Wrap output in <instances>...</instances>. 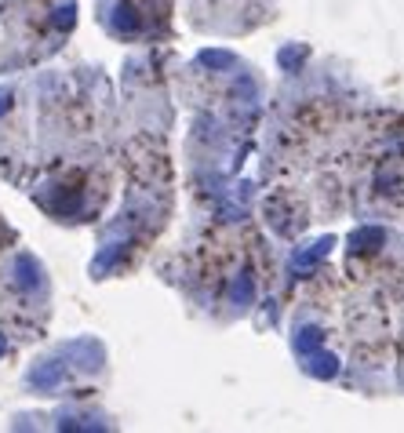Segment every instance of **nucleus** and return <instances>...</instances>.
I'll return each instance as SVG.
<instances>
[{
	"mask_svg": "<svg viewBox=\"0 0 404 433\" xmlns=\"http://www.w3.org/2000/svg\"><path fill=\"white\" fill-rule=\"evenodd\" d=\"M0 179L62 226L106 215L121 182V109L99 66L40 70L0 88Z\"/></svg>",
	"mask_w": 404,
	"mask_h": 433,
	"instance_id": "1",
	"label": "nucleus"
},
{
	"mask_svg": "<svg viewBox=\"0 0 404 433\" xmlns=\"http://www.w3.org/2000/svg\"><path fill=\"white\" fill-rule=\"evenodd\" d=\"M390 109H364L325 77L277 95L263 150V219L281 237L371 212Z\"/></svg>",
	"mask_w": 404,
	"mask_h": 433,
	"instance_id": "2",
	"label": "nucleus"
},
{
	"mask_svg": "<svg viewBox=\"0 0 404 433\" xmlns=\"http://www.w3.org/2000/svg\"><path fill=\"white\" fill-rule=\"evenodd\" d=\"M263 255L266 244L244 212H215L201 222L193 248L182 244L160 274H168L189 306L215 320H233L255 310L258 292L270 281L263 274Z\"/></svg>",
	"mask_w": 404,
	"mask_h": 433,
	"instance_id": "3",
	"label": "nucleus"
},
{
	"mask_svg": "<svg viewBox=\"0 0 404 433\" xmlns=\"http://www.w3.org/2000/svg\"><path fill=\"white\" fill-rule=\"evenodd\" d=\"M52 324V277L0 215V361L44 339Z\"/></svg>",
	"mask_w": 404,
	"mask_h": 433,
	"instance_id": "4",
	"label": "nucleus"
},
{
	"mask_svg": "<svg viewBox=\"0 0 404 433\" xmlns=\"http://www.w3.org/2000/svg\"><path fill=\"white\" fill-rule=\"evenodd\" d=\"M0 77L55 58L77 29V0H0Z\"/></svg>",
	"mask_w": 404,
	"mask_h": 433,
	"instance_id": "5",
	"label": "nucleus"
},
{
	"mask_svg": "<svg viewBox=\"0 0 404 433\" xmlns=\"http://www.w3.org/2000/svg\"><path fill=\"white\" fill-rule=\"evenodd\" d=\"M99 26L121 44L171 40V0H99Z\"/></svg>",
	"mask_w": 404,
	"mask_h": 433,
	"instance_id": "6",
	"label": "nucleus"
},
{
	"mask_svg": "<svg viewBox=\"0 0 404 433\" xmlns=\"http://www.w3.org/2000/svg\"><path fill=\"white\" fill-rule=\"evenodd\" d=\"M277 0H186V15L201 33L240 37L273 19Z\"/></svg>",
	"mask_w": 404,
	"mask_h": 433,
	"instance_id": "7",
	"label": "nucleus"
}]
</instances>
